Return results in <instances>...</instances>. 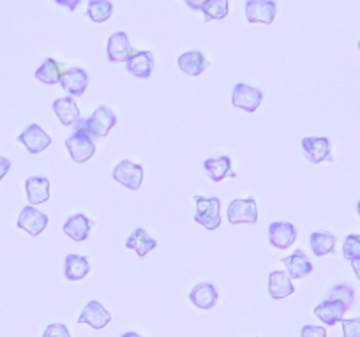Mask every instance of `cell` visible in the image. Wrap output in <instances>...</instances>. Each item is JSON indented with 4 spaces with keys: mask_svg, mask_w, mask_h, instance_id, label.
<instances>
[{
    "mask_svg": "<svg viewBox=\"0 0 360 337\" xmlns=\"http://www.w3.org/2000/svg\"><path fill=\"white\" fill-rule=\"evenodd\" d=\"M117 124V117L108 106H99L96 108V111L89 119L78 120V126L76 131H83L89 136L96 138H105L110 131L113 129V126Z\"/></svg>",
    "mask_w": 360,
    "mask_h": 337,
    "instance_id": "obj_1",
    "label": "cell"
},
{
    "mask_svg": "<svg viewBox=\"0 0 360 337\" xmlns=\"http://www.w3.org/2000/svg\"><path fill=\"white\" fill-rule=\"evenodd\" d=\"M195 221L207 230H217L221 224V201L216 196H196Z\"/></svg>",
    "mask_w": 360,
    "mask_h": 337,
    "instance_id": "obj_2",
    "label": "cell"
},
{
    "mask_svg": "<svg viewBox=\"0 0 360 337\" xmlns=\"http://www.w3.org/2000/svg\"><path fill=\"white\" fill-rule=\"evenodd\" d=\"M65 147H68L69 154H71L75 163H85L96 154V144L92 141V136H89L83 131H75L65 140Z\"/></svg>",
    "mask_w": 360,
    "mask_h": 337,
    "instance_id": "obj_3",
    "label": "cell"
},
{
    "mask_svg": "<svg viewBox=\"0 0 360 337\" xmlns=\"http://www.w3.org/2000/svg\"><path fill=\"white\" fill-rule=\"evenodd\" d=\"M278 6L274 0H248L245 2V18L249 23H265L270 25L274 22Z\"/></svg>",
    "mask_w": 360,
    "mask_h": 337,
    "instance_id": "obj_4",
    "label": "cell"
},
{
    "mask_svg": "<svg viewBox=\"0 0 360 337\" xmlns=\"http://www.w3.org/2000/svg\"><path fill=\"white\" fill-rule=\"evenodd\" d=\"M262 101H263L262 90L245 85V83H237V85H235L233 96H231V103H233L235 108H240V110L252 113V111L258 110Z\"/></svg>",
    "mask_w": 360,
    "mask_h": 337,
    "instance_id": "obj_5",
    "label": "cell"
},
{
    "mask_svg": "<svg viewBox=\"0 0 360 337\" xmlns=\"http://www.w3.org/2000/svg\"><path fill=\"white\" fill-rule=\"evenodd\" d=\"M228 221L231 224H240V222H248V224H255L258 221V208H256V201L252 198L248 200H233L228 207Z\"/></svg>",
    "mask_w": 360,
    "mask_h": 337,
    "instance_id": "obj_6",
    "label": "cell"
},
{
    "mask_svg": "<svg viewBox=\"0 0 360 337\" xmlns=\"http://www.w3.org/2000/svg\"><path fill=\"white\" fill-rule=\"evenodd\" d=\"M113 179L122 184V186H126L127 189L136 191L140 189L141 180H143V168L131 161H122L113 170Z\"/></svg>",
    "mask_w": 360,
    "mask_h": 337,
    "instance_id": "obj_7",
    "label": "cell"
},
{
    "mask_svg": "<svg viewBox=\"0 0 360 337\" xmlns=\"http://www.w3.org/2000/svg\"><path fill=\"white\" fill-rule=\"evenodd\" d=\"M48 227V217L41 210H37L36 207L29 205V207L23 208L18 215V228L25 230L27 234L37 237L44 228Z\"/></svg>",
    "mask_w": 360,
    "mask_h": 337,
    "instance_id": "obj_8",
    "label": "cell"
},
{
    "mask_svg": "<svg viewBox=\"0 0 360 337\" xmlns=\"http://www.w3.org/2000/svg\"><path fill=\"white\" fill-rule=\"evenodd\" d=\"M269 241L276 249L292 248L297 241V230L292 222H272L269 227Z\"/></svg>",
    "mask_w": 360,
    "mask_h": 337,
    "instance_id": "obj_9",
    "label": "cell"
},
{
    "mask_svg": "<svg viewBox=\"0 0 360 337\" xmlns=\"http://www.w3.org/2000/svg\"><path fill=\"white\" fill-rule=\"evenodd\" d=\"M18 141L25 145L27 151H29L30 154H39V152L46 151L51 145V138L48 136L37 124H30V126L20 134Z\"/></svg>",
    "mask_w": 360,
    "mask_h": 337,
    "instance_id": "obj_10",
    "label": "cell"
},
{
    "mask_svg": "<svg viewBox=\"0 0 360 337\" xmlns=\"http://www.w3.org/2000/svg\"><path fill=\"white\" fill-rule=\"evenodd\" d=\"M110 322H112V314L96 300L89 302L78 318V323H86V325L96 330L105 329Z\"/></svg>",
    "mask_w": 360,
    "mask_h": 337,
    "instance_id": "obj_11",
    "label": "cell"
},
{
    "mask_svg": "<svg viewBox=\"0 0 360 337\" xmlns=\"http://www.w3.org/2000/svg\"><path fill=\"white\" fill-rule=\"evenodd\" d=\"M302 148L306 152V158L311 163H314V165L323 161H332L330 141L327 138H304Z\"/></svg>",
    "mask_w": 360,
    "mask_h": 337,
    "instance_id": "obj_12",
    "label": "cell"
},
{
    "mask_svg": "<svg viewBox=\"0 0 360 337\" xmlns=\"http://www.w3.org/2000/svg\"><path fill=\"white\" fill-rule=\"evenodd\" d=\"M60 87L68 94L78 97L82 96L86 90V87H89V76H86V72L83 71V69L71 68L64 72V76H62Z\"/></svg>",
    "mask_w": 360,
    "mask_h": 337,
    "instance_id": "obj_13",
    "label": "cell"
},
{
    "mask_svg": "<svg viewBox=\"0 0 360 337\" xmlns=\"http://www.w3.org/2000/svg\"><path fill=\"white\" fill-rule=\"evenodd\" d=\"M27 200L32 205L44 203L50 200V180L46 177H29L25 180Z\"/></svg>",
    "mask_w": 360,
    "mask_h": 337,
    "instance_id": "obj_14",
    "label": "cell"
},
{
    "mask_svg": "<svg viewBox=\"0 0 360 337\" xmlns=\"http://www.w3.org/2000/svg\"><path fill=\"white\" fill-rule=\"evenodd\" d=\"M131 55H133V48H131L126 34H112L108 39V61L113 62V64H119V62H126Z\"/></svg>",
    "mask_w": 360,
    "mask_h": 337,
    "instance_id": "obj_15",
    "label": "cell"
},
{
    "mask_svg": "<svg viewBox=\"0 0 360 337\" xmlns=\"http://www.w3.org/2000/svg\"><path fill=\"white\" fill-rule=\"evenodd\" d=\"M94 227V222L86 219L83 214H75L65 221L64 234L71 237L75 242H83L89 239L90 230Z\"/></svg>",
    "mask_w": 360,
    "mask_h": 337,
    "instance_id": "obj_16",
    "label": "cell"
},
{
    "mask_svg": "<svg viewBox=\"0 0 360 337\" xmlns=\"http://www.w3.org/2000/svg\"><path fill=\"white\" fill-rule=\"evenodd\" d=\"M283 265L286 267V272L292 279H302L307 274L313 272V263L307 260L306 253L302 249H297L292 256L283 258Z\"/></svg>",
    "mask_w": 360,
    "mask_h": 337,
    "instance_id": "obj_17",
    "label": "cell"
},
{
    "mask_svg": "<svg viewBox=\"0 0 360 337\" xmlns=\"http://www.w3.org/2000/svg\"><path fill=\"white\" fill-rule=\"evenodd\" d=\"M295 286L292 283V277L288 276V272H281V270H276L269 276V293L274 300L279 298H286L290 295H293Z\"/></svg>",
    "mask_w": 360,
    "mask_h": 337,
    "instance_id": "obj_18",
    "label": "cell"
},
{
    "mask_svg": "<svg viewBox=\"0 0 360 337\" xmlns=\"http://www.w3.org/2000/svg\"><path fill=\"white\" fill-rule=\"evenodd\" d=\"M127 71L136 78H148L154 69V61H152L150 51H133L126 61Z\"/></svg>",
    "mask_w": 360,
    "mask_h": 337,
    "instance_id": "obj_19",
    "label": "cell"
},
{
    "mask_svg": "<svg viewBox=\"0 0 360 337\" xmlns=\"http://www.w3.org/2000/svg\"><path fill=\"white\" fill-rule=\"evenodd\" d=\"M53 111L62 126L65 127L75 126L79 120V110L72 97H60V99L53 101Z\"/></svg>",
    "mask_w": 360,
    "mask_h": 337,
    "instance_id": "obj_20",
    "label": "cell"
},
{
    "mask_svg": "<svg viewBox=\"0 0 360 337\" xmlns=\"http://www.w3.org/2000/svg\"><path fill=\"white\" fill-rule=\"evenodd\" d=\"M348 311L345 304L341 302H335V300H323L321 304L316 305L314 309V314L321 319L323 323L327 325H335V323L342 322L345 319V312Z\"/></svg>",
    "mask_w": 360,
    "mask_h": 337,
    "instance_id": "obj_21",
    "label": "cell"
},
{
    "mask_svg": "<svg viewBox=\"0 0 360 337\" xmlns=\"http://www.w3.org/2000/svg\"><path fill=\"white\" fill-rule=\"evenodd\" d=\"M189 298H191V302L198 309L209 311V309H212L216 305L217 290L210 283H200L198 286L193 288V291L189 293Z\"/></svg>",
    "mask_w": 360,
    "mask_h": 337,
    "instance_id": "obj_22",
    "label": "cell"
},
{
    "mask_svg": "<svg viewBox=\"0 0 360 337\" xmlns=\"http://www.w3.org/2000/svg\"><path fill=\"white\" fill-rule=\"evenodd\" d=\"M65 71H68V69H65L64 64L53 61V58H46V61L43 62V65L36 71V78L39 80V82L46 83V85H55V83H60Z\"/></svg>",
    "mask_w": 360,
    "mask_h": 337,
    "instance_id": "obj_23",
    "label": "cell"
},
{
    "mask_svg": "<svg viewBox=\"0 0 360 337\" xmlns=\"http://www.w3.org/2000/svg\"><path fill=\"white\" fill-rule=\"evenodd\" d=\"M179 68L189 76H200L207 68V61L203 57L202 51L193 50L186 51L184 55H180L179 58Z\"/></svg>",
    "mask_w": 360,
    "mask_h": 337,
    "instance_id": "obj_24",
    "label": "cell"
},
{
    "mask_svg": "<svg viewBox=\"0 0 360 337\" xmlns=\"http://www.w3.org/2000/svg\"><path fill=\"white\" fill-rule=\"evenodd\" d=\"M158 246V242L143 230V228H138L133 234L129 235V239L126 241V248L133 249L138 256H147L152 249Z\"/></svg>",
    "mask_w": 360,
    "mask_h": 337,
    "instance_id": "obj_25",
    "label": "cell"
},
{
    "mask_svg": "<svg viewBox=\"0 0 360 337\" xmlns=\"http://www.w3.org/2000/svg\"><path fill=\"white\" fill-rule=\"evenodd\" d=\"M203 166H205V172L209 173V177L214 180V182H221V180L226 179V177H231V179L237 177L233 172H231V161L230 158H226V155L217 159H207Z\"/></svg>",
    "mask_w": 360,
    "mask_h": 337,
    "instance_id": "obj_26",
    "label": "cell"
},
{
    "mask_svg": "<svg viewBox=\"0 0 360 337\" xmlns=\"http://www.w3.org/2000/svg\"><path fill=\"white\" fill-rule=\"evenodd\" d=\"M90 265H89V260L85 256H79V255H68L65 258V277L68 281H79L89 274Z\"/></svg>",
    "mask_w": 360,
    "mask_h": 337,
    "instance_id": "obj_27",
    "label": "cell"
},
{
    "mask_svg": "<svg viewBox=\"0 0 360 337\" xmlns=\"http://www.w3.org/2000/svg\"><path fill=\"white\" fill-rule=\"evenodd\" d=\"M335 237L328 231H320V234H313L309 237V244L311 249L316 256H325V255H330L334 253L335 249Z\"/></svg>",
    "mask_w": 360,
    "mask_h": 337,
    "instance_id": "obj_28",
    "label": "cell"
},
{
    "mask_svg": "<svg viewBox=\"0 0 360 337\" xmlns=\"http://www.w3.org/2000/svg\"><path fill=\"white\" fill-rule=\"evenodd\" d=\"M113 15V6L110 0H89V8H86V16L92 22L103 23Z\"/></svg>",
    "mask_w": 360,
    "mask_h": 337,
    "instance_id": "obj_29",
    "label": "cell"
},
{
    "mask_svg": "<svg viewBox=\"0 0 360 337\" xmlns=\"http://www.w3.org/2000/svg\"><path fill=\"white\" fill-rule=\"evenodd\" d=\"M203 15L207 22L210 20H223L228 16V0H207L203 6Z\"/></svg>",
    "mask_w": 360,
    "mask_h": 337,
    "instance_id": "obj_30",
    "label": "cell"
},
{
    "mask_svg": "<svg viewBox=\"0 0 360 337\" xmlns=\"http://www.w3.org/2000/svg\"><path fill=\"white\" fill-rule=\"evenodd\" d=\"M328 300L341 302V304L346 305V309H349L353 305V298H355V291H353L352 286L348 284H338L335 288H332L328 291Z\"/></svg>",
    "mask_w": 360,
    "mask_h": 337,
    "instance_id": "obj_31",
    "label": "cell"
},
{
    "mask_svg": "<svg viewBox=\"0 0 360 337\" xmlns=\"http://www.w3.org/2000/svg\"><path fill=\"white\" fill-rule=\"evenodd\" d=\"M342 255L346 260L353 262V260L360 258V235H348L342 244Z\"/></svg>",
    "mask_w": 360,
    "mask_h": 337,
    "instance_id": "obj_32",
    "label": "cell"
},
{
    "mask_svg": "<svg viewBox=\"0 0 360 337\" xmlns=\"http://www.w3.org/2000/svg\"><path fill=\"white\" fill-rule=\"evenodd\" d=\"M342 337H360V318L342 319Z\"/></svg>",
    "mask_w": 360,
    "mask_h": 337,
    "instance_id": "obj_33",
    "label": "cell"
},
{
    "mask_svg": "<svg viewBox=\"0 0 360 337\" xmlns=\"http://www.w3.org/2000/svg\"><path fill=\"white\" fill-rule=\"evenodd\" d=\"M43 337H71L68 326L64 323H51V325L46 326Z\"/></svg>",
    "mask_w": 360,
    "mask_h": 337,
    "instance_id": "obj_34",
    "label": "cell"
},
{
    "mask_svg": "<svg viewBox=\"0 0 360 337\" xmlns=\"http://www.w3.org/2000/svg\"><path fill=\"white\" fill-rule=\"evenodd\" d=\"M300 337H327V330H325L323 326L306 325V326H302Z\"/></svg>",
    "mask_w": 360,
    "mask_h": 337,
    "instance_id": "obj_35",
    "label": "cell"
},
{
    "mask_svg": "<svg viewBox=\"0 0 360 337\" xmlns=\"http://www.w3.org/2000/svg\"><path fill=\"white\" fill-rule=\"evenodd\" d=\"M9 170H11V161L8 158H0V180L8 175Z\"/></svg>",
    "mask_w": 360,
    "mask_h": 337,
    "instance_id": "obj_36",
    "label": "cell"
},
{
    "mask_svg": "<svg viewBox=\"0 0 360 337\" xmlns=\"http://www.w3.org/2000/svg\"><path fill=\"white\" fill-rule=\"evenodd\" d=\"M58 6H64V8H68L69 11H75L76 8H78L79 0H55Z\"/></svg>",
    "mask_w": 360,
    "mask_h": 337,
    "instance_id": "obj_37",
    "label": "cell"
},
{
    "mask_svg": "<svg viewBox=\"0 0 360 337\" xmlns=\"http://www.w3.org/2000/svg\"><path fill=\"white\" fill-rule=\"evenodd\" d=\"M207 0H186V4L193 9V11H202Z\"/></svg>",
    "mask_w": 360,
    "mask_h": 337,
    "instance_id": "obj_38",
    "label": "cell"
},
{
    "mask_svg": "<svg viewBox=\"0 0 360 337\" xmlns=\"http://www.w3.org/2000/svg\"><path fill=\"white\" fill-rule=\"evenodd\" d=\"M352 267H353V272H355V276L359 277V281H360V258L353 260Z\"/></svg>",
    "mask_w": 360,
    "mask_h": 337,
    "instance_id": "obj_39",
    "label": "cell"
},
{
    "mask_svg": "<svg viewBox=\"0 0 360 337\" xmlns=\"http://www.w3.org/2000/svg\"><path fill=\"white\" fill-rule=\"evenodd\" d=\"M120 337H143V336H140V333H136V332H127Z\"/></svg>",
    "mask_w": 360,
    "mask_h": 337,
    "instance_id": "obj_40",
    "label": "cell"
},
{
    "mask_svg": "<svg viewBox=\"0 0 360 337\" xmlns=\"http://www.w3.org/2000/svg\"><path fill=\"white\" fill-rule=\"evenodd\" d=\"M356 212H359V215H360V201H359V203H356Z\"/></svg>",
    "mask_w": 360,
    "mask_h": 337,
    "instance_id": "obj_41",
    "label": "cell"
},
{
    "mask_svg": "<svg viewBox=\"0 0 360 337\" xmlns=\"http://www.w3.org/2000/svg\"><path fill=\"white\" fill-rule=\"evenodd\" d=\"M359 48H360V41H359Z\"/></svg>",
    "mask_w": 360,
    "mask_h": 337,
    "instance_id": "obj_42",
    "label": "cell"
}]
</instances>
